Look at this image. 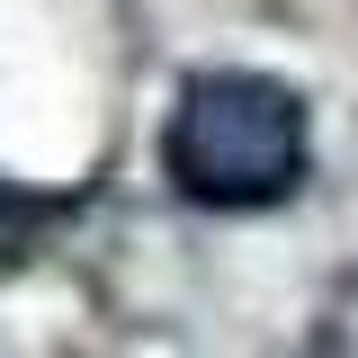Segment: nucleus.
Listing matches in <instances>:
<instances>
[{
	"label": "nucleus",
	"instance_id": "nucleus-1",
	"mask_svg": "<svg viewBox=\"0 0 358 358\" xmlns=\"http://www.w3.org/2000/svg\"><path fill=\"white\" fill-rule=\"evenodd\" d=\"M305 162H313V108L278 72L215 63L179 81L171 126H162V179L188 206H215V215L287 206L305 188Z\"/></svg>",
	"mask_w": 358,
	"mask_h": 358
}]
</instances>
